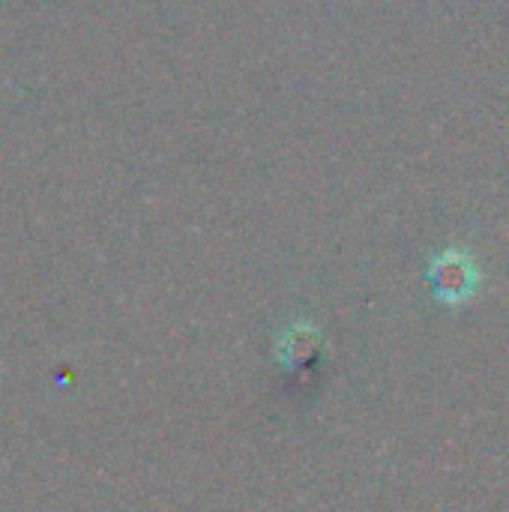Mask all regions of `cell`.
I'll return each instance as SVG.
<instances>
[{
    "label": "cell",
    "instance_id": "2",
    "mask_svg": "<svg viewBox=\"0 0 509 512\" xmlns=\"http://www.w3.org/2000/svg\"><path fill=\"white\" fill-rule=\"evenodd\" d=\"M321 348V333L312 324H294L276 342V360L285 369H306Z\"/></svg>",
    "mask_w": 509,
    "mask_h": 512
},
{
    "label": "cell",
    "instance_id": "1",
    "mask_svg": "<svg viewBox=\"0 0 509 512\" xmlns=\"http://www.w3.org/2000/svg\"><path fill=\"white\" fill-rule=\"evenodd\" d=\"M483 273L477 261L462 249H447L429 264V285L438 303L444 306H465L477 297Z\"/></svg>",
    "mask_w": 509,
    "mask_h": 512
}]
</instances>
